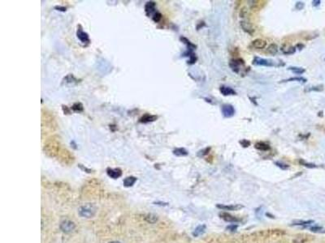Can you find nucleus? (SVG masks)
Listing matches in <instances>:
<instances>
[{
  "mask_svg": "<svg viewBox=\"0 0 325 243\" xmlns=\"http://www.w3.org/2000/svg\"><path fill=\"white\" fill-rule=\"evenodd\" d=\"M57 129V123L55 117L46 109L42 110V136L51 134Z\"/></svg>",
  "mask_w": 325,
  "mask_h": 243,
  "instance_id": "1",
  "label": "nucleus"
},
{
  "mask_svg": "<svg viewBox=\"0 0 325 243\" xmlns=\"http://www.w3.org/2000/svg\"><path fill=\"white\" fill-rule=\"evenodd\" d=\"M59 137L58 135H52L46 139L45 143V149L47 153L54 155L59 150L60 143Z\"/></svg>",
  "mask_w": 325,
  "mask_h": 243,
  "instance_id": "2",
  "label": "nucleus"
},
{
  "mask_svg": "<svg viewBox=\"0 0 325 243\" xmlns=\"http://www.w3.org/2000/svg\"><path fill=\"white\" fill-rule=\"evenodd\" d=\"M96 211L95 207L93 206V204H90V203H88V204L83 205L81 207H80L79 210H78V212H79V215L81 217H85V218H91L94 216Z\"/></svg>",
  "mask_w": 325,
  "mask_h": 243,
  "instance_id": "3",
  "label": "nucleus"
},
{
  "mask_svg": "<svg viewBox=\"0 0 325 243\" xmlns=\"http://www.w3.org/2000/svg\"><path fill=\"white\" fill-rule=\"evenodd\" d=\"M253 64L256 65V66H275V63L272 60L270 59H261V58L255 57L253 60Z\"/></svg>",
  "mask_w": 325,
  "mask_h": 243,
  "instance_id": "4",
  "label": "nucleus"
},
{
  "mask_svg": "<svg viewBox=\"0 0 325 243\" xmlns=\"http://www.w3.org/2000/svg\"><path fill=\"white\" fill-rule=\"evenodd\" d=\"M60 229L64 233L68 234V233H71V232H73L74 230L75 224L73 221H71V220H65L60 224Z\"/></svg>",
  "mask_w": 325,
  "mask_h": 243,
  "instance_id": "5",
  "label": "nucleus"
},
{
  "mask_svg": "<svg viewBox=\"0 0 325 243\" xmlns=\"http://www.w3.org/2000/svg\"><path fill=\"white\" fill-rule=\"evenodd\" d=\"M222 114L224 118H232L235 114V109L232 104H225L222 105Z\"/></svg>",
  "mask_w": 325,
  "mask_h": 243,
  "instance_id": "6",
  "label": "nucleus"
},
{
  "mask_svg": "<svg viewBox=\"0 0 325 243\" xmlns=\"http://www.w3.org/2000/svg\"><path fill=\"white\" fill-rule=\"evenodd\" d=\"M243 64L244 61L242 59H232L229 63V66L234 72L238 73L239 70H240V66H241V65H243Z\"/></svg>",
  "mask_w": 325,
  "mask_h": 243,
  "instance_id": "7",
  "label": "nucleus"
},
{
  "mask_svg": "<svg viewBox=\"0 0 325 243\" xmlns=\"http://www.w3.org/2000/svg\"><path fill=\"white\" fill-rule=\"evenodd\" d=\"M77 35L78 39H79L81 42H83V43H89V36H88V34H87L86 32H85L84 31L82 30L81 26H80V28L77 29Z\"/></svg>",
  "mask_w": 325,
  "mask_h": 243,
  "instance_id": "8",
  "label": "nucleus"
},
{
  "mask_svg": "<svg viewBox=\"0 0 325 243\" xmlns=\"http://www.w3.org/2000/svg\"><path fill=\"white\" fill-rule=\"evenodd\" d=\"M107 175L111 177L113 179L119 178L122 175V171L120 169H107Z\"/></svg>",
  "mask_w": 325,
  "mask_h": 243,
  "instance_id": "9",
  "label": "nucleus"
},
{
  "mask_svg": "<svg viewBox=\"0 0 325 243\" xmlns=\"http://www.w3.org/2000/svg\"><path fill=\"white\" fill-rule=\"evenodd\" d=\"M241 28H242V29H243L245 32H247V33H249V34L252 35L253 33H254V32H255V29H254L252 25H250V23L246 22V21H241Z\"/></svg>",
  "mask_w": 325,
  "mask_h": 243,
  "instance_id": "10",
  "label": "nucleus"
},
{
  "mask_svg": "<svg viewBox=\"0 0 325 243\" xmlns=\"http://www.w3.org/2000/svg\"><path fill=\"white\" fill-rule=\"evenodd\" d=\"M220 91L224 96H233L236 94V92L232 88L228 86H221L220 89Z\"/></svg>",
  "mask_w": 325,
  "mask_h": 243,
  "instance_id": "11",
  "label": "nucleus"
},
{
  "mask_svg": "<svg viewBox=\"0 0 325 243\" xmlns=\"http://www.w3.org/2000/svg\"><path fill=\"white\" fill-rule=\"evenodd\" d=\"M252 45L255 48H256V49H259V50H261V49H264V48L266 47L267 46V42L264 40H263V39H255V41H253L252 42Z\"/></svg>",
  "mask_w": 325,
  "mask_h": 243,
  "instance_id": "12",
  "label": "nucleus"
},
{
  "mask_svg": "<svg viewBox=\"0 0 325 243\" xmlns=\"http://www.w3.org/2000/svg\"><path fill=\"white\" fill-rule=\"evenodd\" d=\"M217 207H218L219 208L223 209V210H226V211H236V210H238V209H241L243 207L241 205H239V204L230 205V206L219 204V205H217Z\"/></svg>",
  "mask_w": 325,
  "mask_h": 243,
  "instance_id": "13",
  "label": "nucleus"
},
{
  "mask_svg": "<svg viewBox=\"0 0 325 243\" xmlns=\"http://www.w3.org/2000/svg\"><path fill=\"white\" fill-rule=\"evenodd\" d=\"M157 119V116L155 115H150L149 114H146L145 115H143L140 118V122L141 123H150V122H154Z\"/></svg>",
  "mask_w": 325,
  "mask_h": 243,
  "instance_id": "14",
  "label": "nucleus"
},
{
  "mask_svg": "<svg viewBox=\"0 0 325 243\" xmlns=\"http://www.w3.org/2000/svg\"><path fill=\"white\" fill-rule=\"evenodd\" d=\"M155 9V2H149L146 3V7H145V11L147 16H150L151 14L154 12Z\"/></svg>",
  "mask_w": 325,
  "mask_h": 243,
  "instance_id": "15",
  "label": "nucleus"
},
{
  "mask_svg": "<svg viewBox=\"0 0 325 243\" xmlns=\"http://www.w3.org/2000/svg\"><path fill=\"white\" fill-rule=\"evenodd\" d=\"M137 182V178L135 177H128L124 180V186L126 187H130L133 186Z\"/></svg>",
  "mask_w": 325,
  "mask_h": 243,
  "instance_id": "16",
  "label": "nucleus"
},
{
  "mask_svg": "<svg viewBox=\"0 0 325 243\" xmlns=\"http://www.w3.org/2000/svg\"><path fill=\"white\" fill-rule=\"evenodd\" d=\"M255 147L257 149L261 151H268L270 149V146L268 143H264V142H258L255 145Z\"/></svg>",
  "mask_w": 325,
  "mask_h": 243,
  "instance_id": "17",
  "label": "nucleus"
},
{
  "mask_svg": "<svg viewBox=\"0 0 325 243\" xmlns=\"http://www.w3.org/2000/svg\"><path fill=\"white\" fill-rule=\"evenodd\" d=\"M173 154L177 156V157H184V156L188 155V151L183 148H179L173 151Z\"/></svg>",
  "mask_w": 325,
  "mask_h": 243,
  "instance_id": "18",
  "label": "nucleus"
},
{
  "mask_svg": "<svg viewBox=\"0 0 325 243\" xmlns=\"http://www.w3.org/2000/svg\"><path fill=\"white\" fill-rule=\"evenodd\" d=\"M268 53L270 54L271 55H276L278 52V46L276 44H271L270 46L268 47V50H267Z\"/></svg>",
  "mask_w": 325,
  "mask_h": 243,
  "instance_id": "19",
  "label": "nucleus"
},
{
  "mask_svg": "<svg viewBox=\"0 0 325 243\" xmlns=\"http://www.w3.org/2000/svg\"><path fill=\"white\" fill-rule=\"evenodd\" d=\"M205 230H206V226L205 225H199L198 227L196 228L194 231L193 232V235L194 237H198L199 235L202 234L204 233Z\"/></svg>",
  "mask_w": 325,
  "mask_h": 243,
  "instance_id": "20",
  "label": "nucleus"
},
{
  "mask_svg": "<svg viewBox=\"0 0 325 243\" xmlns=\"http://www.w3.org/2000/svg\"><path fill=\"white\" fill-rule=\"evenodd\" d=\"M221 216H222V218H223L224 220H225L226 221H228V222H236V221H239L238 219L234 217V216H231V215H229V214L228 213H223L221 215Z\"/></svg>",
  "mask_w": 325,
  "mask_h": 243,
  "instance_id": "21",
  "label": "nucleus"
},
{
  "mask_svg": "<svg viewBox=\"0 0 325 243\" xmlns=\"http://www.w3.org/2000/svg\"><path fill=\"white\" fill-rule=\"evenodd\" d=\"M289 70H292L294 74H297V75H302L303 73L306 71L304 68H302V67H298V66H289Z\"/></svg>",
  "mask_w": 325,
  "mask_h": 243,
  "instance_id": "22",
  "label": "nucleus"
},
{
  "mask_svg": "<svg viewBox=\"0 0 325 243\" xmlns=\"http://www.w3.org/2000/svg\"><path fill=\"white\" fill-rule=\"evenodd\" d=\"M293 81H297V82H302V83H306L307 81V79H305L303 77H292L289 78V79H287V80H282L281 82H293Z\"/></svg>",
  "mask_w": 325,
  "mask_h": 243,
  "instance_id": "23",
  "label": "nucleus"
},
{
  "mask_svg": "<svg viewBox=\"0 0 325 243\" xmlns=\"http://www.w3.org/2000/svg\"><path fill=\"white\" fill-rule=\"evenodd\" d=\"M180 40H181V41H183L184 44H186L187 46H188V48H189V50H194V49H196L195 45H193V44L191 43L190 41H189L187 38H185V37L181 36V37H180Z\"/></svg>",
  "mask_w": 325,
  "mask_h": 243,
  "instance_id": "24",
  "label": "nucleus"
},
{
  "mask_svg": "<svg viewBox=\"0 0 325 243\" xmlns=\"http://www.w3.org/2000/svg\"><path fill=\"white\" fill-rule=\"evenodd\" d=\"M72 109L76 112H81L83 110V105L81 103H75L72 107Z\"/></svg>",
  "mask_w": 325,
  "mask_h": 243,
  "instance_id": "25",
  "label": "nucleus"
},
{
  "mask_svg": "<svg viewBox=\"0 0 325 243\" xmlns=\"http://www.w3.org/2000/svg\"><path fill=\"white\" fill-rule=\"evenodd\" d=\"M210 150H211V148H205V149H202V150L199 151V152H198V157H204V156H206L207 154H208V152H210Z\"/></svg>",
  "mask_w": 325,
  "mask_h": 243,
  "instance_id": "26",
  "label": "nucleus"
},
{
  "mask_svg": "<svg viewBox=\"0 0 325 243\" xmlns=\"http://www.w3.org/2000/svg\"><path fill=\"white\" fill-rule=\"evenodd\" d=\"M161 18L162 15L160 13H159V12H156V13L155 14V16H153V20H154L155 22H159V21L161 20Z\"/></svg>",
  "mask_w": 325,
  "mask_h": 243,
  "instance_id": "27",
  "label": "nucleus"
},
{
  "mask_svg": "<svg viewBox=\"0 0 325 243\" xmlns=\"http://www.w3.org/2000/svg\"><path fill=\"white\" fill-rule=\"evenodd\" d=\"M275 165L278 166V167H280V168H281L282 169H289V166L288 165H285V164H283V163H280V162H276L275 163Z\"/></svg>",
  "mask_w": 325,
  "mask_h": 243,
  "instance_id": "28",
  "label": "nucleus"
},
{
  "mask_svg": "<svg viewBox=\"0 0 325 243\" xmlns=\"http://www.w3.org/2000/svg\"><path fill=\"white\" fill-rule=\"evenodd\" d=\"M311 223H313L312 220H308V221H298V222L296 223V224H294V225H310V224H311Z\"/></svg>",
  "mask_w": 325,
  "mask_h": 243,
  "instance_id": "29",
  "label": "nucleus"
},
{
  "mask_svg": "<svg viewBox=\"0 0 325 243\" xmlns=\"http://www.w3.org/2000/svg\"><path fill=\"white\" fill-rule=\"evenodd\" d=\"M295 7H296V9H298V10L303 9V7H304V2H297V4H296Z\"/></svg>",
  "mask_w": 325,
  "mask_h": 243,
  "instance_id": "30",
  "label": "nucleus"
},
{
  "mask_svg": "<svg viewBox=\"0 0 325 243\" xmlns=\"http://www.w3.org/2000/svg\"><path fill=\"white\" fill-rule=\"evenodd\" d=\"M240 143H241V144H242V146H243V147H248V146H250V141L246 140V139H243V140L241 141Z\"/></svg>",
  "mask_w": 325,
  "mask_h": 243,
  "instance_id": "31",
  "label": "nucleus"
},
{
  "mask_svg": "<svg viewBox=\"0 0 325 243\" xmlns=\"http://www.w3.org/2000/svg\"><path fill=\"white\" fill-rule=\"evenodd\" d=\"M321 3V1H319V0H315V1H313L312 2V5L314 6V7H318V6H319Z\"/></svg>",
  "mask_w": 325,
  "mask_h": 243,
  "instance_id": "32",
  "label": "nucleus"
},
{
  "mask_svg": "<svg viewBox=\"0 0 325 243\" xmlns=\"http://www.w3.org/2000/svg\"><path fill=\"white\" fill-rule=\"evenodd\" d=\"M236 225H230V226H228V227L227 228V230H230L231 231H234V230H236Z\"/></svg>",
  "mask_w": 325,
  "mask_h": 243,
  "instance_id": "33",
  "label": "nucleus"
},
{
  "mask_svg": "<svg viewBox=\"0 0 325 243\" xmlns=\"http://www.w3.org/2000/svg\"><path fill=\"white\" fill-rule=\"evenodd\" d=\"M56 9H62V11H66V8H64V7H55Z\"/></svg>",
  "mask_w": 325,
  "mask_h": 243,
  "instance_id": "34",
  "label": "nucleus"
},
{
  "mask_svg": "<svg viewBox=\"0 0 325 243\" xmlns=\"http://www.w3.org/2000/svg\"><path fill=\"white\" fill-rule=\"evenodd\" d=\"M110 243H121L120 241H112V242H110Z\"/></svg>",
  "mask_w": 325,
  "mask_h": 243,
  "instance_id": "35",
  "label": "nucleus"
}]
</instances>
